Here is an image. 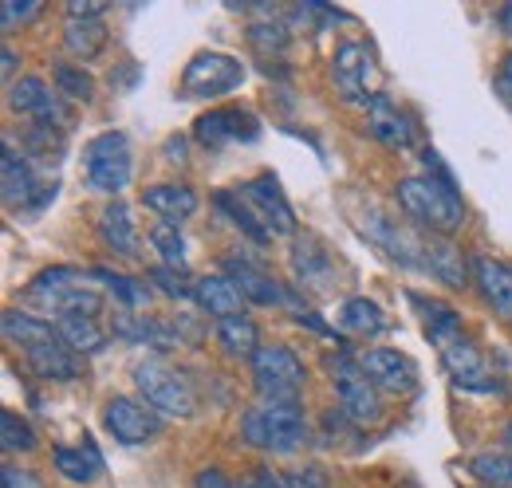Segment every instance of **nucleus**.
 <instances>
[{"label": "nucleus", "instance_id": "obj_16", "mask_svg": "<svg viewBox=\"0 0 512 488\" xmlns=\"http://www.w3.org/2000/svg\"><path fill=\"white\" fill-rule=\"evenodd\" d=\"M359 366L363 374L379 386V390H390V394H410L418 386V366L410 355L394 351V347H371L359 355Z\"/></svg>", "mask_w": 512, "mask_h": 488}, {"label": "nucleus", "instance_id": "obj_26", "mask_svg": "<svg viewBox=\"0 0 512 488\" xmlns=\"http://www.w3.org/2000/svg\"><path fill=\"white\" fill-rule=\"evenodd\" d=\"M56 331L75 355H95L107 347V327L95 319V315H60L56 319Z\"/></svg>", "mask_w": 512, "mask_h": 488}, {"label": "nucleus", "instance_id": "obj_11", "mask_svg": "<svg viewBox=\"0 0 512 488\" xmlns=\"http://www.w3.org/2000/svg\"><path fill=\"white\" fill-rule=\"evenodd\" d=\"M0 185H4V205L20 213H36L48 201H56V185H44L36 178V166L24 150L4 142V162H0Z\"/></svg>", "mask_w": 512, "mask_h": 488}, {"label": "nucleus", "instance_id": "obj_7", "mask_svg": "<svg viewBox=\"0 0 512 488\" xmlns=\"http://www.w3.org/2000/svg\"><path fill=\"white\" fill-rule=\"evenodd\" d=\"M253 382L260 402H280V406H300L308 370L300 355L284 343H268L253 355Z\"/></svg>", "mask_w": 512, "mask_h": 488}, {"label": "nucleus", "instance_id": "obj_29", "mask_svg": "<svg viewBox=\"0 0 512 488\" xmlns=\"http://www.w3.org/2000/svg\"><path fill=\"white\" fill-rule=\"evenodd\" d=\"M339 327L351 331V335H383L390 323H386L383 307L375 304V300L351 296V300H343V307H339Z\"/></svg>", "mask_w": 512, "mask_h": 488}, {"label": "nucleus", "instance_id": "obj_20", "mask_svg": "<svg viewBox=\"0 0 512 488\" xmlns=\"http://www.w3.org/2000/svg\"><path fill=\"white\" fill-rule=\"evenodd\" d=\"M193 300L205 315H213L217 323L229 319V315H245V296L241 288L225 276V272H213V276H197L193 284Z\"/></svg>", "mask_w": 512, "mask_h": 488}, {"label": "nucleus", "instance_id": "obj_10", "mask_svg": "<svg viewBox=\"0 0 512 488\" xmlns=\"http://www.w3.org/2000/svg\"><path fill=\"white\" fill-rule=\"evenodd\" d=\"M245 63L229 52H197L182 71V95L186 99H221L233 95L245 83Z\"/></svg>", "mask_w": 512, "mask_h": 488}, {"label": "nucleus", "instance_id": "obj_17", "mask_svg": "<svg viewBox=\"0 0 512 488\" xmlns=\"http://www.w3.org/2000/svg\"><path fill=\"white\" fill-rule=\"evenodd\" d=\"M225 276L241 288L245 300H253L260 307H280L292 304V288H284L272 272H264L256 260H241V256H229L225 260Z\"/></svg>", "mask_w": 512, "mask_h": 488}, {"label": "nucleus", "instance_id": "obj_28", "mask_svg": "<svg viewBox=\"0 0 512 488\" xmlns=\"http://www.w3.org/2000/svg\"><path fill=\"white\" fill-rule=\"evenodd\" d=\"M217 343L233 359H249L253 363V355L260 351V331H256V323L249 315H229V319L217 323Z\"/></svg>", "mask_w": 512, "mask_h": 488}, {"label": "nucleus", "instance_id": "obj_5", "mask_svg": "<svg viewBox=\"0 0 512 488\" xmlns=\"http://www.w3.org/2000/svg\"><path fill=\"white\" fill-rule=\"evenodd\" d=\"M241 437L264 453H296L308 441V422H304L300 406L256 402L241 418Z\"/></svg>", "mask_w": 512, "mask_h": 488}, {"label": "nucleus", "instance_id": "obj_40", "mask_svg": "<svg viewBox=\"0 0 512 488\" xmlns=\"http://www.w3.org/2000/svg\"><path fill=\"white\" fill-rule=\"evenodd\" d=\"M284 485L288 488H331V477L320 465H304V469H292L284 473Z\"/></svg>", "mask_w": 512, "mask_h": 488}, {"label": "nucleus", "instance_id": "obj_31", "mask_svg": "<svg viewBox=\"0 0 512 488\" xmlns=\"http://www.w3.org/2000/svg\"><path fill=\"white\" fill-rule=\"evenodd\" d=\"M64 134L60 126H40V122H32L28 130H24V154L28 158H36V162H52V158H60L64 154Z\"/></svg>", "mask_w": 512, "mask_h": 488}, {"label": "nucleus", "instance_id": "obj_12", "mask_svg": "<svg viewBox=\"0 0 512 488\" xmlns=\"http://www.w3.org/2000/svg\"><path fill=\"white\" fill-rule=\"evenodd\" d=\"M103 426L119 445H146L150 437L162 433V414L142 398L119 394L103 406Z\"/></svg>", "mask_w": 512, "mask_h": 488}, {"label": "nucleus", "instance_id": "obj_21", "mask_svg": "<svg viewBox=\"0 0 512 488\" xmlns=\"http://www.w3.org/2000/svg\"><path fill=\"white\" fill-rule=\"evenodd\" d=\"M99 237L115 256H138V229H134L130 205L123 197H115L99 209Z\"/></svg>", "mask_w": 512, "mask_h": 488}, {"label": "nucleus", "instance_id": "obj_30", "mask_svg": "<svg viewBox=\"0 0 512 488\" xmlns=\"http://www.w3.org/2000/svg\"><path fill=\"white\" fill-rule=\"evenodd\" d=\"M217 209H225V213H229V217H233V225H237V229H245V233H249V237H253V241H272V237H268V229H264V225H260V217H256V209L253 205H249V201H245V193H233V189H221V193H217Z\"/></svg>", "mask_w": 512, "mask_h": 488}, {"label": "nucleus", "instance_id": "obj_32", "mask_svg": "<svg viewBox=\"0 0 512 488\" xmlns=\"http://www.w3.org/2000/svg\"><path fill=\"white\" fill-rule=\"evenodd\" d=\"M52 79H56V91H60L64 99H71V103H91V95H95V79H91V71H87V67L56 63Z\"/></svg>", "mask_w": 512, "mask_h": 488}, {"label": "nucleus", "instance_id": "obj_37", "mask_svg": "<svg viewBox=\"0 0 512 488\" xmlns=\"http://www.w3.org/2000/svg\"><path fill=\"white\" fill-rule=\"evenodd\" d=\"M249 44L264 56H280V52H288V28L272 24V20H260L249 28Z\"/></svg>", "mask_w": 512, "mask_h": 488}, {"label": "nucleus", "instance_id": "obj_44", "mask_svg": "<svg viewBox=\"0 0 512 488\" xmlns=\"http://www.w3.org/2000/svg\"><path fill=\"white\" fill-rule=\"evenodd\" d=\"M256 485L260 488H288L284 485V473H272V469H256Z\"/></svg>", "mask_w": 512, "mask_h": 488}, {"label": "nucleus", "instance_id": "obj_36", "mask_svg": "<svg viewBox=\"0 0 512 488\" xmlns=\"http://www.w3.org/2000/svg\"><path fill=\"white\" fill-rule=\"evenodd\" d=\"M0 445H4V453H32L36 449V429L28 426L16 410H4L0 414Z\"/></svg>", "mask_w": 512, "mask_h": 488}, {"label": "nucleus", "instance_id": "obj_38", "mask_svg": "<svg viewBox=\"0 0 512 488\" xmlns=\"http://www.w3.org/2000/svg\"><path fill=\"white\" fill-rule=\"evenodd\" d=\"M150 280H154V284H162L170 296H193V284H197V280H190V272H186V268H166V264L150 268Z\"/></svg>", "mask_w": 512, "mask_h": 488}, {"label": "nucleus", "instance_id": "obj_19", "mask_svg": "<svg viewBox=\"0 0 512 488\" xmlns=\"http://www.w3.org/2000/svg\"><path fill=\"white\" fill-rule=\"evenodd\" d=\"M473 280L501 319H512V264L497 256H473Z\"/></svg>", "mask_w": 512, "mask_h": 488}, {"label": "nucleus", "instance_id": "obj_27", "mask_svg": "<svg viewBox=\"0 0 512 488\" xmlns=\"http://www.w3.org/2000/svg\"><path fill=\"white\" fill-rule=\"evenodd\" d=\"M64 48L79 63L95 60V56L107 48V24H103V20H87V16H67Z\"/></svg>", "mask_w": 512, "mask_h": 488}, {"label": "nucleus", "instance_id": "obj_45", "mask_svg": "<svg viewBox=\"0 0 512 488\" xmlns=\"http://www.w3.org/2000/svg\"><path fill=\"white\" fill-rule=\"evenodd\" d=\"M0 60H4V79L12 83V75H16V52L4 44V52H0Z\"/></svg>", "mask_w": 512, "mask_h": 488}, {"label": "nucleus", "instance_id": "obj_41", "mask_svg": "<svg viewBox=\"0 0 512 488\" xmlns=\"http://www.w3.org/2000/svg\"><path fill=\"white\" fill-rule=\"evenodd\" d=\"M0 488H44V481H40L32 469H16V465H4V473H0Z\"/></svg>", "mask_w": 512, "mask_h": 488}, {"label": "nucleus", "instance_id": "obj_9", "mask_svg": "<svg viewBox=\"0 0 512 488\" xmlns=\"http://www.w3.org/2000/svg\"><path fill=\"white\" fill-rule=\"evenodd\" d=\"M327 370H331V386H335V398H339V414L351 426H375L383 418V398H379V386L363 374L359 359L339 355V359L327 363Z\"/></svg>", "mask_w": 512, "mask_h": 488}, {"label": "nucleus", "instance_id": "obj_35", "mask_svg": "<svg viewBox=\"0 0 512 488\" xmlns=\"http://www.w3.org/2000/svg\"><path fill=\"white\" fill-rule=\"evenodd\" d=\"M473 477L489 488H512V453H477L469 461Z\"/></svg>", "mask_w": 512, "mask_h": 488}, {"label": "nucleus", "instance_id": "obj_14", "mask_svg": "<svg viewBox=\"0 0 512 488\" xmlns=\"http://www.w3.org/2000/svg\"><path fill=\"white\" fill-rule=\"evenodd\" d=\"M193 138L205 150H221V146H237V142H256L260 138V119L245 107H213L193 122Z\"/></svg>", "mask_w": 512, "mask_h": 488}, {"label": "nucleus", "instance_id": "obj_22", "mask_svg": "<svg viewBox=\"0 0 512 488\" xmlns=\"http://www.w3.org/2000/svg\"><path fill=\"white\" fill-rule=\"evenodd\" d=\"M142 205H146L150 213H158L162 221L182 225L186 217H193V213H197V193H193L190 185H182V182H158V185H146Z\"/></svg>", "mask_w": 512, "mask_h": 488}, {"label": "nucleus", "instance_id": "obj_13", "mask_svg": "<svg viewBox=\"0 0 512 488\" xmlns=\"http://www.w3.org/2000/svg\"><path fill=\"white\" fill-rule=\"evenodd\" d=\"M8 107L16 115H24V119L40 122V126H60L64 130L67 122H71V111L64 107V95L52 91L36 75H20V79L8 83Z\"/></svg>", "mask_w": 512, "mask_h": 488}, {"label": "nucleus", "instance_id": "obj_24", "mask_svg": "<svg viewBox=\"0 0 512 488\" xmlns=\"http://www.w3.org/2000/svg\"><path fill=\"white\" fill-rule=\"evenodd\" d=\"M422 272L438 276L442 284H465V256L457 252V244L442 233H426L422 237Z\"/></svg>", "mask_w": 512, "mask_h": 488}, {"label": "nucleus", "instance_id": "obj_8", "mask_svg": "<svg viewBox=\"0 0 512 488\" xmlns=\"http://www.w3.org/2000/svg\"><path fill=\"white\" fill-rule=\"evenodd\" d=\"M331 79L339 87V95L347 103H359V107H371L383 91V71H379V60L367 44L359 40H343L331 56Z\"/></svg>", "mask_w": 512, "mask_h": 488}, {"label": "nucleus", "instance_id": "obj_2", "mask_svg": "<svg viewBox=\"0 0 512 488\" xmlns=\"http://www.w3.org/2000/svg\"><path fill=\"white\" fill-rule=\"evenodd\" d=\"M0 327H4V339L24 351L28 366H32L44 382H67V378H75V374L83 370L79 359H75V351L60 339V331H56L48 319H36V315L12 307V311H4Z\"/></svg>", "mask_w": 512, "mask_h": 488}, {"label": "nucleus", "instance_id": "obj_3", "mask_svg": "<svg viewBox=\"0 0 512 488\" xmlns=\"http://www.w3.org/2000/svg\"><path fill=\"white\" fill-rule=\"evenodd\" d=\"M134 386H138L142 402H150L158 414H174V418L197 414V390L186 378V370L162 355H146L134 363Z\"/></svg>", "mask_w": 512, "mask_h": 488}, {"label": "nucleus", "instance_id": "obj_4", "mask_svg": "<svg viewBox=\"0 0 512 488\" xmlns=\"http://www.w3.org/2000/svg\"><path fill=\"white\" fill-rule=\"evenodd\" d=\"M430 343L438 347L442 366H446V374L453 378V386L473 390V394H505V378L485 359V351L477 347V339L465 335V327L430 335Z\"/></svg>", "mask_w": 512, "mask_h": 488}, {"label": "nucleus", "instance_id": "obj_39", "mask_svg": "<svg viewBox=\"0 0 512 488\" xmlns=\"http://www.w3.org/2000/svg\"><path fill=\"white\" fill-rule=\"evenodd\" d=\"M36 12H40V0H4V4H0V28L12 32L16 24L32 20Z\"/></svg>", "mask_w": 512, "mask_h": 488}, {"label": "nucleus", "instance_id": "obj_48", "mask_svg": "<svg viewBox=\"0 0 512 488\" xmlns=\"http://www.w3.org/2000/svg\"><path fill=\"white\" fill-rule=\"evenodd\" d=\"M501 437H505V445H509V453H512V422L505 426V433H501Z\"/></svg>", "mask_w": 512, "mask_h": 488}, {"label": "nucleus", "instance_id": "obj_42", "mask_svg": "<svg viewBox=\"0 0 512 488\" xmlns=\"http://www.w3.org/2000/svg\"><path fill=\"white\" fill-rule=\"evenodd\" d=\"M193 488H237L221 469H201L197 473V481H193Z\"/></svg>", "mask_w": 512, "mask_h": 488}, {"label": "nucleus", "instance_id": "obj_25", "mask_svg": "<svg viewBox=\"0 0 512 488\" xmlns=\"http://www.w3.org/2000/svg\"><path fill=\"white\" fill-rule=\"evenodd\" d=\"M292 272L300 288H320L335 272V256L320 244V237H296L292 244Z\"/></svg>", "mask_w": 512, "mask_h": 488}, {"label": "nucleus", "instance_id": "obj_15", "mask_svg": "<svg viewBox=\"0 0 512 488\" xmlns=\"http://www.w3.org/2000/svg\"><path fill=\"white\" fill-rule=\"evenodd\" d=\"M241 193L256 209V217L268 229V237H296V213H292L288 197L280 193V182L272 174H256L253 182H245Z\"/></svg>", "mask_w": 512, "mask_h": 488}, {"label": "nucleus", "instance_id": "obj_43", "mask_svg": "<svg viewBox=\"0 0 512 488\" xmlns=\"http://www.w3.org/2000/svg\"><path fill=\"white\" fill-rule=\"evenodd\" d=\"M497 91H501V99L512 107V52L501 60V67H497Z\"/></svg>", "mask_w": 512, "mask_h": 488}, {"label": "nucleus", "instance_id": "obj_18", "mask_svg": "<svg viewBox=\"0 0 512 488\" xmlns=\"http://www.w3.org/2000/svg\"><path fill=\"white\" fill-rule=\"evenodd\" d=\"M367 130H371L375 142H383L390 150H410L414 146V119L390 95H379L367 107Z\"/></svg>", "mask_w": 512, "mask_h": 488}, {"label": "nucleus", "instance_id": "obj_23", "mask_svg": "<svg viewBox=\"0 0 512 488\" xmlns=\"http://www.w3.org/2000/svg\"><path fill=\"white\" fill-rule=\"evenodd\" d=\"M52 461H56L60 477L75 481V485H91L95 477H103V453L95 449L91 437H83L79 445H56Z\"/></svg>", "mask_w": 512, "mask_h": 488}, {"label": "nucleus", "instance_id": "obj_34", "mask_svg": "<svg viewBox=\"0 0 512 488\" xmlns=\"http://www.w3.org/2000/svg\"><path fill=\"white\" fill-rule=\"evenodd\" d=\"M91 280H99V284H107L111 288V296L119 300V304L127 307H142L150 300V288L142 284V280H130L123 272H111V268H91Z\"/></svg>", "mask_w": 512, "mask_h": 488}, {"label": "nucleus", "instance_id": "obj_46", "mask_svg": "<svg viewBox=\"0 0 512 488\" xmlns=\"http://www.w3.org/2000/svg\"><path fill=\"white\" fill-rule=\"evenodd\" d=\"M501 24H505V28L512 32V8H505V12H501Z\"/></svg>", "mask_w": 512, "mask_h": 488}, {"label": "nucleus", "instance_id": "obj_6", "mask_svg": "<svg viewBox=\"0 0 512 488\" xmlns=\"http://www.w3.org/2000/svg\"><path fill=\"white\" fill-rule=\"evenodd\" d=\"M134 178V150L123 130H103L83 146V182L95 193H107L111 201Z\"/></svg>", "mask_w": 512, "mask_h": 488}, {"label": "nucleus", "instance_id": "obj_1", "mask_svg": "<svg viewBox=\"0 0 512 488\" xmlns=\"http://www.w3.org/2000/svg\"><path fill=\"white\" fill-rule=\"evenodd\" d=\"M426 166H430L426 174H410V178H402V182L394 185V197L426 233L449 237L465 221V201L457 193L453 174L442 166V158L434 150H426Z\"/></svg>", "mask_w": 512, "mask_h": 488}, {"label": "nucleus", "instance_id": "obj_47", "mask_svg": "<svg viewBox=\"0 0 512 488\" xmlns=\"http://www.w3.org/2000/svg\"><path fill=\"white\" fill-rule=\"evenodd\" d=\"M237 488H260V485H256V473H253V477H245V481H241Z\"/></svg>", "mask_w": 512, "mask_h": 488}, {"label": "nucleus", "instance_id": "obj_33", "mask_svg": "<svg viewBox=\"0 0 512 488\" xmlns=\"http://www.w3.org/2000/svg\"><path fill=\"white\" fill-rule=\"evenodd\" d=\"M150 244H154V252L162 256L166 268H186V237H182V225H174V221L154 225V229H150Z\"/></svg>", "mask_w": 512, "mask_h": 488}]
</instances>
